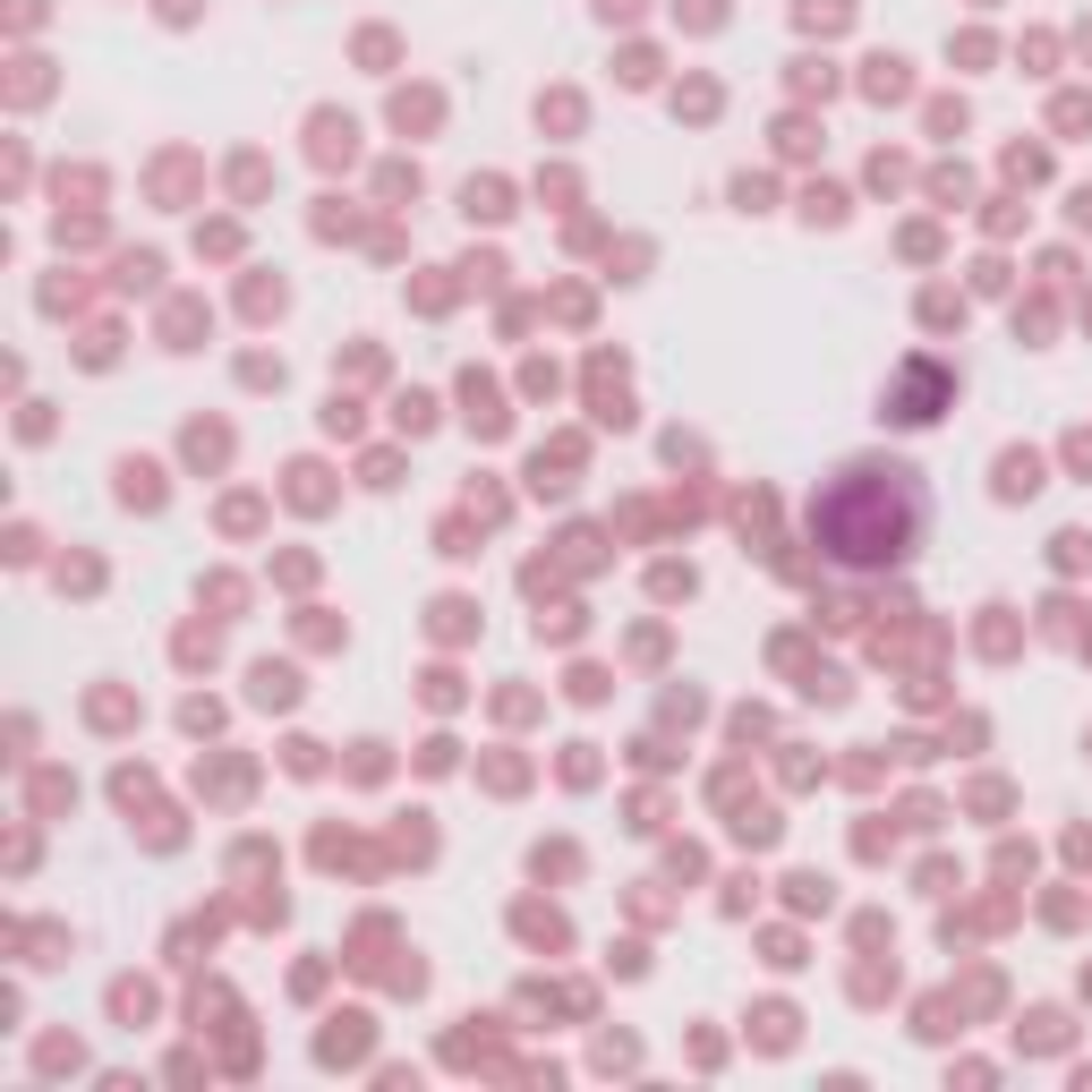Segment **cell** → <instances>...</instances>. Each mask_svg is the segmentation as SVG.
I'll use <instances>...</instances> for the list:
<instances>
[{
	"label": "cell",
	"instance_id": "1",
	"mask_svg": "<svg viewBox=\"0 0 1092 1092\" xmlns=\"http://www.w3.org/2000/svg\"><path fill=\"white\" fill-rule=\"evenodd\" d=\"M922 521H931V495H922V479L905 462H846L811 495V547L853 564V572L905 564L922 547Z\"/></svg>",
	"mask_w": 1092,
	"mask_h": 1092
},
{
	"label": "cell",
	"instance_id": "2",
	"mask_svg": "<svg viewBox=\"0 0 1092 1092\" xmlns=\"http://www.w3.org/2000/svg\"><path fill=\"white\" fill-rule=\"evenodd\" d=\"M939 401H948V367H931V359H913L896 384H888V419H896V427H931Z\"/></svg>",
	"mask_w": 1092,
	"mask_h": 1092
},
{
	"label": "cell",
	"instance_id": "3",
	"mask_svg": "<svg viewBox=\"0 0 1092 1092\" xmlns=\"http://www.w3.org/2000/svg\"><path fill=\"white\" fill-rule=\"evenodd\" d=\"M590 393H598V419H614V427L632 419V401H623V367H614V359L590 367Z\"/></svg>",
	"mask_w": 1092,
	"mask_h": 1092
},
{
	"label": "cell",
	"instance_id": "4",
	"mask_svg": "<svg viewBox=\"0 0 1092 1092\" xmlns=\"http://www.w3.org/2000/svg\"><path fill=\"white\" fill-rule=\"evenodd\" d=\"M1033 486H1041V462H1033V453H998V495H1007V504L1033 495Z\"/></svg>",
	"mask_w": 1092,
	"mask_h": 1092
},
{
	"label": "cell",
	"instance_id": "5",
	"mask_svg": "<svg viewBox=\"0 0 1092 1092\" xmlns=\"http://www.w3.org/2000/svg\"><path fill=\"white\" fill-rule=\"evenodd\" d=\"M462 401H470V427H479V436H504V410H495V384H486V375L462 384Z\"/></svg>",
	"mask_w": 1092,
	"mask_h": 1092
},
{
	"label": "cell",
	"instance_id": "6",
	"mask_svg": "<svg viewBox=\"0 0 1092 1092\" xmlns=\"http://www.w3.org/2000/svg\"><path fill=\"white\" fill-rule=\"evenodd\" d=\"M351 137H359V128H351V120H334V112H316V154H325V162H351V154H359Z\"/></svg>",
	"mask_w": 1092,
	"mask_h": 1092
},
{
	"label": "cell",
	"instance_id": "7",
	"mask_svg": "<svg viewBox=\"0 0 1092 1092\" xmlns=\"http://www.w3.org/2000/svg\"><path fill=\"white\" fill-rule=\"evenodd\" d=\"M862 86H870V95H879V103H896V95H905V86H913V77H905V60H896V52H879V60H870V77H862Z\"/></svg>",
	"mask_w": 1092,
	"mask_h": 1092
},
{
	"label": "cell",
	"instance_id": "8",
	"mask_svg": "<svg viewBox=\"0 0 1092 1092\" xmlns=\"http://www.w3.org/2000/svg\"><path fill=\"white\" fill-rule=\"evenodd\" d=\"M256 700H265V709H290V700H299V675H290V666H256Z\"/></svg>",
	"mask_w": 1092,
	"mask_h": 1092
},
{
	"label": "cell",
	"instance_id": "9",
	"mask_svg": "<svg viewBox=\"0 0 1092 1092\" xmlns=\"http://www.w3.org/2000/svg\"><path fill=\"white\" fill-rule=\"evenodd\" d=\"M120 495L128 504H162V470L154 462H120Z\"/></svg>",
	"mask_w": 1092,
	"mask_h": 1092
},
{
	"label": "cell",
	"instance_id": "10",
	"mask_svg": "<svg viewBox=\"0 0 1092 1092\" xmlns=\"http://www.w3.org/2000/svg\"><path fill=\"white\" fill-rule=\"evenodd\" d=\"M462 205L486 214V223H495V214H512V205H504V180H470V188H462Z\"/></svg>",
	"mask_w": 1092,
	"mask_h": 1092
},
{
	"label": "cell",
	"instance_id": "11",
	"mask_svg": "<svg viewBox=\"0 0 1092 1092\" xmlns=\"http://www.w3.org/2000/svg\"><path fill=\"white\" fill-rule=\"evenodd\" d=\"M803 214H811V223H846V197H837V188H811Z\"/></svg>",
	"mask_w": 1092,
	"mask_h": 1092
},
{
	"label": "cell",
	"instance_id": "12",
	"mask_svg": "<svg viewBox=\"0 0 1092 1092\" xmlns=\"http://www.w3.org/2000/svg\"><path fill=\"white\" fill-rule=\"evenodd\" d=\"M794 86H803V95H828L837 77H828V60H794Z\"/></svg>",
	"mask_w": 1092,
	"mask_h": 1092
},
{
	"label": "cell",
	"instance_id": "13",
	"mask_svg": "<svg viewBox=\"0 0 1092 1092\" xmlns=\"http://www.w3.org/2000/svg\"><path fill=\"white\" fill-rule=\"evenodd\" d=\"M922 316H931V325H965V299H948V290H931V299H922Z\"/></svg>",
	"mask_w": 1092,
	"mask_h": 1092
},
{
	"label": "cell",
	"instance_id": "14",
	"mask_svg": "<svg viewBox=\"0 0 1092 1092\" xmlns=\"http://www.w3.org/2000/svg\"><path fill=\"white\" fill-rule=\"evenodd\" d=\"M657 598H692V572L683 564H657Z\"/></svg>",
	"mask_w": 1092,
	"mask_h": 1092
},
{
	"label": "cell",
	"instance_id": "15",
	"mask_svg": "<svg viewBox=\"0 0 1092 1092\" xmlns=\"http://www.w3.org/2000/svg\"><path fill=\"white\" fill-rule=\"evenodd\" d=\"M521 931H529V939H547V948H555V939H564V922H555V913H538V905H529V913H521Z\"/></svg>",
	"mask_w": 1092,
	"mask_h": 1092
},
{
	"label": "cell",
	"instance_id": "16",
	"mask_svg": "<svg viewBox=\"0 0 1092 1092\" xmlns=\"http://www.w3.org/2000/svg\"><path fill=\"white\" fill-rule=\"evenodd\" d=\"M393 120L410 128V120H436V95H401V103H393Z\"/></svg>",
	"mask_w": 1092,
	"mask_h": 1092
},
{
	"label": "cell",
	"instance_id": "17",
	"mask_svg": "<svg viewBox=\"0 0 1092 1092\" xmlns=\"http://www.w3.org/2000/svg\"><path fill=\"white\" fill-rule=\"evenodd\" d=\"M803 17L811 26H846V0H803Z\"/></svg>",
	"mask_w": 1092,
	"mask_h": 1092
},
{
	"label": "cell",
	"instance_id": "18",
	"mask_svg": "<svg viewBox=\"0 0 1092 1092\" xmlns=\"http://www.w3.org/2000/svg\"><path fill=\"white\" fill-rule=\"evenodd\" d=\"M692 26H718V0H692Z\"/></svg>",
	"mask_w": 1092,
	"mask_h": 1092
},
{
	"label": "cell",
	"instance_id": "19",
	"mask_svg": "<svg viewBox=\"0 0 1092 1092\" xmlns=\"http://www.w3.org/2000/svg\"><path fill=\"white\" fill-rule=\"evenodd\" d=\"M598 9H607V17H632V9H640V0H598Z\"/></svg>",
	"mask_w": 1092,
	"mask_h": 1092
},
{
	"label": "cell",
	"instance_id": "20",
	"mask_svg": "<svg viewBox=\"0 0 1092 1092\" xmlns=\"http://www.w3.org/2000/svg\"><path fill=\"white\" fill-rule=\"evenodd\" d=\"M1076 223H1084V231H1092V188H1084V197H1076Z\"/></svg>",
	"mask_w": 1092,
	"mask_h": 1092
}]
</instances>
